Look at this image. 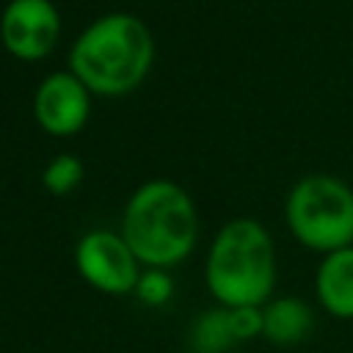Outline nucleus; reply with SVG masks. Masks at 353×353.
Listing matches in <instances>:
<instances>
[{"mask_svg": "<svg viewBox=\"0 0 353 353\" xmlns=\"http://www.w3.org/2000/svg\"><path fill=\"white\" fill-rule=\"evenodd\" d=\"M83 182V160L72 152H58L41 171V185L52 196H69Z\"/></svg>", "mask_w": 353, "mask_h": 353, "instance_id": "obj_11", "label": "nucleus"}, {"mask_svg": "<svg viewBox=\"0 0 353 353\" xmlns=\"http://www.w3.org/2000/svg\"><path fill=\"white\" fill-rule=\"evenodd\" d=\"M188 342H190L193 353H226L234 345H240L234 339V331L229 323V309L215 306V309L196 314V320L190 323V331H188Z\"/></svg>", "mask_w": 353, "mask_h": 353, "instance_id": "obj_10", "label": "nucleus"}, {"mask_svg": "<svg viewBox=\"0 0 353 353\" xmlns=\"http://www.w3.org/2000/svg\"><path fill=\"white\" fill-rule=\"evenodd\" d=\"M61 39V11L52 0H8L0 14V44L22 61L36 63L52 55Z\"/></svg>", "mask_w": 353, "mask_h": 353, "instance_id": "obj_6", "label": "nucleus"}, {"mask_svg": "<svg viewBox=\"0 0 353 353\" xmlns=\"http://www.w3.org/2000/svg\"><path fill=\"white\" fill-rule=\"evenodd\" d=\"M132 295H138V301H143L146 306H163L174 295V279L168 276V270L143 268V273H141Z\"/></svg>", "mask_w": 353, "mask_h": 353, "instance_id": "obj_12", "label": "nucleus"}, {"mask_svg": "<svg viewBox=\"0 0 353 353\" xmlns=\"http://www.w3.org/2000/svg\"><path fill=\"white\" fill-rule=\"evenodd\" d=\"M276 243L265 223L232 218L215 232L204 262V284L218 306H265L276 292Z\"/></svg>", "mask_w": 353, "mask_h": 353, "instance_id": "obj_3", "label": "nucleus"}, {"mask_svg": "<svg viewBox=\"0 0 353 353\" xmlns=\"http://www.w3.org/2000/svg\"><path fill=\"white\" fill-rule=\"evenodd\" d=\"M314 328V312L295 295H273L262 306V339L276 347L301 345Z\"/></svg>", "mask_w": 353, "mask_h": 353, "instance_id": "obj_9", "label": "nucleus"}, {"mask_svg": "<svg viewBox=\"0 0 353 353\" xmlns=\"http://www.w3.org/2000/svg\"><path fill=\"white\" fill-rule=\"evenodd\" d=\"M74 268L80 279L105 295H130L143 273V265L113 229H88L74 245Z\"/></svg>", "mask_w": 353, "mask_h": 353, "instance_id": "obj_5", "label": "nucleus"}, {"mask_svg": "<svg viewBox=\"0 0 353 353\" xmlns=\"http://www.w3.org/2000/svg\"><path fill=\"white\" fill-rule=\"evenodd\" d=\"M91 91L69 69L50 72L33 91V119L52 138L77 135L91 119Z\"/></svg>", "mask_w": 353, "mask_h": 353, "instance_id": "obj_7", "label": "nucleus"}, {"mask_svg": "<svg viewBox=\"0 0 353 353\" xmlns=\"http://www.w3.org/2000/svg\"><path fill=\"white\" fill-rule=\"evenodd\" d=\"M121 237L143 268L171 270L199 243V210L193 196L174 179L141 182L121 212Z\"/></svg>", "mask_w": 353, "mask_h": 353, "instance_id": "obj_2", "label": "nucleus"}, {"mask_svg": "<svg viewBox=\"0 0 353 353\" xmlns=\"http://www.w3.org/2000/svg\"><path fill=\"white\" fill-rule=\"evenodd\" d=\"M229 323L234 331V339L251 342L256 336H262V306H232L229 309Z\"/></svg>", "mask_w": 353, "mask_h": 353, "instance_id": "obj_13", "label": "nucleus"}, {"mask_svg": "<svg viewBox=\"0 0 353 353\" xmlns=\"http://www.w3.org/2000/svg\"><path fill=\"white\" fill-rule=\"evenodd\" d=\"M284 223L292 240L323 256L353 245V188L334 174L301 176L284 199Z\"/></svg>", "mask_w": 353, "mask_h": 353, "instance_id": "obj_4", "label": "nucleus"}, {"mask_svg": "<svg viewBox=\"0 0 353 353\" xmlns=\"http://www.w3.org/2000/svg\"><path fill=\"white\" fill-rule=\"evenodd\" d=\"M154 66V36L149 25L127 11H108L88 22L69 47L66 69L94 97L132 94Z\"/></svg>", "mask_w": 353, "mask_h": 353, "instance_id": "obj_1", "label": "nucleus"}, {"mask_svg": "<svg viewBox=\"0 0 353 353\" xmlns=\"http://www.w3.org/2000/svg\"><path fill=\"white\" fill-rule=\"evenodd\" d=\"M314 298L336 320H353V245L331 251L314 270Z\"/></svg>", "mask_w": 353, "mask_h": 353, "instance_id": "obj_8", "label": "nucleus"}]
</instances>
